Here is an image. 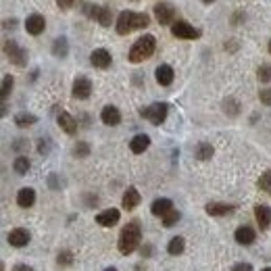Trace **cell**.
<instances>
[{
  "label": "cell",
  "instance_id": "cell-40",
  "mask_svg": "<svg viewBox=\"0 0 271 271\" xmlns=\"http://www.w3.org/2000/svg\"><path fill=\"white\" fill-rule=\"evenodd\" d=\"M104 271H117V269H115V267H106Z\"/></svg>",
  "mask_w": 271,
  "mask_h": 271
},
{
  "label": "cell",
  "instance_id": "cell-19",
  "mask_svg": "<svg viewBox=\"0 0 271 271\" xmlns=\"http://www.w3.org/2000/svg\"><path fill=\"white\" fill-rule=\"evenodd\" d=\"M205 211L213 217H223V215H230L236 211L234 205H225V202H209V205L205 207Z\"/></svg>",
  "mask_w": 271,
  "mask_h": 271
},
{
  "label": "cell",
  "instance_id": "cell-37",
  "mask_svg": "<svg viewBox=\"0 0 271 271\" xmlns=\"http://www.w3.org/2000/svg\"><path fill=\"white\" fill-rule=\"evenodd\" d=\"M232 271H253V265L251 263H238V265H234Z\"/></svg>",
  "mask_w": 271,
  "mask_h": 271
},
{
  "label": "cell",
  "instance_id": "cell-15",
  "mask_svg": "<svg viewBox=\"0 0 271 271\" xmlns=\"http://www.w3.org/2000/svg\"><path fill=\"white\" fill-rule=\"evenodd\" d=\"M234 238H236V242L242 244V246H251V244L257 240V232L251 228V225H242V228L236 230Z\"/></svg>",
  "mask_w": 271,
  "mask_h": 271
},
{
  "label": "cell",
  "instance_id": "cell-36",
  "mask_svg": "<svg viewBox=\"0 0 271 271\" xmlns=\"http://www.w3.org/2000/svg\"><path fill=\"white\" fill-rule=\"evenodd\" d=\"M73 3H75V0H57L59 9H63V11H69L73 7Z\"/></svg>",
  "mask_w": 271,
  "mask_h": 271
},
{
  "label": "cell",
  "instance_id": "cell-28",
  "mask_svg": "<svg viewBox=\"0 0 271 271\" xmlns=\"http://www.w3.org/2000/svg\"><path fill=\"white\" fill-rule=\"evenodd\" d=\"M96 21L102 25V28H109L111 23H113V11L109 9V7H100L98 9V17H96Z\"/></svg>",
  "mask_w": 271,
  "mask_h": 271
},
{
  "label": "cell",
  "instance_id": "cell-4",
  "mask_svg": "<svg viewBox=\"0 0 271 271\" xmlns=\"http://www.w3.org/2000/svg\"><path fill=\"white\" fill-rule=\"evenodd\" d=\"M167 113H169V104H167V102H154V104L142 109L140 115L146 117L152 125H161V123L167 119Z\"/></svg>",
  "mask_w": 271,
  "mask_h": 271
},
{
  "label": "cell",
  "instance_id": "cell-42",
  "mask_svg": "<svg viewBox=\"0 0 271 271\" xmlns=\"http://www.w3.org/2000/svg\"><path fill=\"white\" fill-rule=\"evenodd\" d=\"M269 52H271V40H269Z\"/></svg>",
  "mask_w": 271,
  "mask_h": 271
},
{
  "label": "cell",
  "instance_id": "cell-23",
  "mask_svg": "<svg viewBox=\"0 0 271 271\" xmlns=\"http://www.w3.org/2000/svg\"><path fill=\"white\" fill-rule=\"evenodd\" d=\"M52 55L59 57V59H65L67 55H69V42H67V38H57L55 44H52Z\"/></svg>",
  "mask_w": 271,
  "mask_h": 271
},
{
  "label": "cell",
  "instance_id": "cell-24",
  "mask_svg": "<svg viewBox=\"0 0 271 271\" xmlns=\"http://www.w3.org/2000/svg\"><path fill=\"white\" fill-rule=\"evenodd\" d=\"M184 248H186V240H184L182 236H175V238H171V240H169L167 253L175 257V255H182V253H184Z\"/></svg>",
  "mask_w": 271,
  "mask_h": 271
},
{
  "label": "cell",
  "instance_id": "cell-6",
  "mask_svg": "<svg viewBox=\"0 0 271 271\" xmlns=\"http://www.w3.org/2000/svg\"><path fill=\"white\" fill-rule=\"evenodd\" d=\"M171 34L179 40H198L200 38V30L190 25L188 21H175V23L171 25Z\"/></svg>",
  "mask_w": 271,
  "mask_h": 271
},
{
  "label": "cell",
  "instance_id": "cell-10",
  "mask_svg": "<svg viewBox=\"0 0 271 271\" xmlns=\"http://www.w3.org/2000/svg\"><path fill=\"white\" fill-rule=\"evenodd\" d=\"M119 219H121V211L117 209H106L96 215V223L102 225V228H113V225L119 223Z\"/></svg>",
  "mask_w": 271,
  "mask_h": 271
},
{
  "label": "cell",
  "instance_id": "cell-39",
  "mask_svg": "<svg viewBox=\"0 0 271 271\" xmlns=\"http://www.w3.org/2000/svg\"><path fill=\"white\" fill-rule=\"evenodd\" d=\"M202 3H205V5H211V3H215V0H202Z\"/></svg>",
  "mask_w": 271,
  "mask_h": 271
},
{
  "label": "cell",
  "instance_id": "cell-17",
  "mask_svg": "<svg viewBox=\"0 0 271 271\" xmlns=\"http://www.w3.org/2000/svg\"><path fill=\"white\" fill-rule=\"evenodd\" d=\"M169 211H173V202L169 200V198H156L152 205H150V213L154 215V217H165Z\"/></svg>",
  "mask_w": 271,
  "mask_h": 271
},
{
  "label": "cell",
  "instance_id": "cell-14",
  "mask_svg": "<svg viewBox=\"0 0 271 271\" xmlns=\"http://www.w3.org/2000/svg\"><path fill=\"white\" fill-rule=\"evenodd\" d=\"M57 121H59V127H61L65 133H69V136L77 133V121H75L73 115H69L67 111H61V113H59Z\"/></svg>",
  "mask_w": 271,
  "mask_h": 271
},
{
  "label": "cell",
  "instance_id": "cell-29",
  "mask_svg": "<svg viewBox=\"0 0 271 271\" xmlns=\"http://www.w3.org/2000/svg\"><path fill=\"white\" fill-rule=\"evenodd\" d=\"M257 186H259V190H263V192L271 194V169H267V171H265V173L259 177Z\"/></svg>",
  "mask_w": 271,
  "mask_h": 271
},
{
  "label": "cell",
  "instance_id": "cell-3",
  "mask_svg": "<svg viewBox=\"0 0 271 271\" xmlns=\"http://www.w3.org/2000/svg\"><path fill=\"white\" fill-rule=\"evenodd\" d=\"M154 48H156V38L146 34L140 40H136V44L131 46L127 59H129V63H142V61H146V59H150L154 55Z\"/></svg>",
  "mask_w": 271,
  "mask_h": 271
},
{
  "label": "cell",
  "instance_id": "cell-34",
  "mask_svg": "<svg viewBox=\"0 0 271 271\" xmlns=\"http://www.w3.org/2000/svg\"><path fill=\"white\" fill-rule=\"evenodd\" d=\"M259 100L265 104V106H271V88H265L259 92Z\"/></svg>",
  "mask_w": 271,
  "mask_h": 271
},
{
  "label": "cell",
  "instance_id": "cell-7",
  "mask_svg": "<svg viewBox=\"0 0 271 271\" xmlns=\"http://www.w3.org/2000/svg\"><path fill=\"white\" fill-rule=\"evenodd\" d=\"M154 17L161 25H173L175 23V7L171 3H159L154 7Z\"/></svg>",
  "mask_w": 271,
  "mask_h": 271
},
{
  "label": "cell",
  "instance_id": "cell-33",
  "mask_svg": "<svg viewBox=\"0 0 271 271\" xmlns=\"http://www.w3.org/2000/svg\"><path fill=\"white\" fill-rule=\"evenodd\" d=\"M73 154H75V156H79V159H84V156H88V154H90V146H88L86 142H77V144H75V148H73Z\"/></svg>",
  "mask_w": 271,
  "mask_h": 271
},
{
  "label": "cell",
  "instance_id": "cell-11",
  "mask_svg": "<svg viewBox=\"0 0 271 271\" xmlns=\"http://www.w3.org/2000/svg\"><path fill=\"white\" fill-rule=\"evenodd\" d=\"M25 30H28V34H32V36H40L44 30H46V19H44L42 15H38V13L30 15V17L25 19Z\"/></svg>",
  "mask_w": 271,
  "mask_h": 271
},
{
  "label": "cell",
  "instance_id": "cell-21",
  "mask_svg": "<svg viewBox=\"0 0 271 271\" xmlns=\"http://www.w3.org/2000/svg\"><path fill=\"white\" fill-rule=\"evenodd\" d=\"M255 219H257L261 230H267L269 223H271V209L267 205H257L255 207Z\"/></svg>",
  "mask_w": 271,
  "mask_h": 271
},
{
  "label": "cell",
  "instance_id": "cell-16",
  "mask_svg": "<svg viewBox=\"0 0 271 271\" xmlns=\"http://www.w3.org/2000/svg\"><path fill=\"white\" fill-rule=\"evenodd\" d=\"M140 200H142V196H140V192L136 190L133 186H129L127 190H125V194H123V198H121V207L125 209V211H131V209H136L140 205Z\"/></svg>",
  "mask_w": 271,
  "mask_h": 271
},
{
  "label": "cell",
  "instance_id": "cell-27",
  "mask_svg": "<svg viewBox=\"0 0 271 271\" xmlns=\"http://www.w3.org/2000/svg\"><path fill=\"white\" fill-rule=\"evenodd\" d=\"M34 123H38V117L32 115V113H19V115L15 117V125L17 127H30Z\"/></svg>",
  "mask_w": 271,
  "mask_h": 271
},
{
  "label": "cell",
  "instance_id": "cell-5",
  "mask_svg": "<svg viewBox=\"0 0 271 271\" xmlns=\"http://www.w3.org/2000/svg\"><path fill=\"white\" fill-rule=\"evenodd\" d=\"M5 52L9 57V61L17 67H25L28 65V50L25 48H21L17 42H5Z\"/></svg>",
  "mask_w": 271,
  "mask_h": 271
},
{
  "label": "cell",
  "instance_id": "cell-12",
  "mask_svg": "<svg viewBox=\"0 0 271 271\" xmlns=\"http://www.w3.org/2000/svg\"><path fill=\"white\" fill-rule=\"evenodd\" d=\"M7 240H9V244L15 246V248H23V246L30 244L32 236H30V232L23 230V228H15V230H11V234H9Z\"/></svg>",
  "mask_w": 271,
  "mask_h": 271
},
{
  "label": "cell",
  "instance_id": "cell-38",
  "mask_svg": "<svg viewBox=\"0 0 271 271\" xmlns=\"http://www.w3.org/2000/svg\"><path fill=\"white\" fill-rule=\"evenodd\" d=\"M13 271H34V269H32L30 265H25V263H21V265H15Z\"/></svg>",
  "mask_w": 271,
  "mask_h": 271
},
{
  "label": "cell",
  "instance_id": "cell-41",
  "mask_svg": "<svg viewBox=\"0 0 271 271\" xmlns=\"http://www.w3.org/2000/svg\"><path fill=\"white\" fill-rule=\"evenodd\" d=\"M261 271H271V267H265V269H261Z\"/></svg>",
  "mask_w": 271,
  "mask_h": 271
},
{
  "label": "cell",
  "instance_id": "cell-18",
  "mask_svg": "<svg viewBox=\"0 0 271 271\" xmlns=\"http://www.w3.org/2000/svg\"><path fill=\"white\" fill-rule=\"evenodd\" d=\"M154 77H156V84H159V86H171L175 73H173V69L169 65H159V67H156V71H154Z\"/></svg>",
  "mask_w": 271,
  "mask_h": 271
},
{
  "label": "cell",
  "instance_id": "cell-25",
  "mask_svg": "<svg viewBox=\"0 0 271 271\" xmlns=\"http://www.w3.org/2000/svg\"><path fill=\"white\" fill-rule=\"evenodd\" d=\"M213 152H215V148H213L209 142H200V144L196 146V159H198V161H209L211 156H213Z\"/></svg>",
  "mask_w": 271,
  "mask_h": 271
},
{
  "label": "cell",
  "instance_id": "cell-1",
  "mask_svg": "<svg viewBox=\"0 0 271 271\" xmlns=\"http://www.w3.org/2000/svg\"><path fill=\"white\" fill-rule=\"evenodd\" d=\"M148 25H150V17L146 13H133V11H123L115 23L119 36H127L136 30H144Z\"/></svg>",
  "mask_w": 271,
  "mask_h": 271
},
{
  "label": "cell",
  "instance_id": "cell-30",
  "mask_svg": "<svg viewBox=\"0 0 271 271\" xmlns=\"http://www.w3.org/2000/svg\"><path fill=\"white\" fill-rule=\"evenodd\" d=\"M13 86H15L13 75H5V77H3V86H0V94H3V100H7V96L11 94Z\"/></svg>",
  "mask_w": 271,
  "mask_h": 271
},
{
  "label": "cell",
  "instance_id": "cell-31",
  "mask_svg": "<svg viewBox=\"0 0 271 271\" xmlns=\"http://www.w3.org/2000/svg\"><path fill=\"white\" fill-rule=\"evenodd\" d=\"M179 217H182V213H179L177 209H173V211H169V213L163 217V225H165V228H173V225L179 221Z\"/></svg>",
  "mask_w": 271,
  "mask_h": 271
},
{
  "label": "cell",
  "instance_id": "cell-8",
  "mask_svg": "<svg viewBox=\"0 0 271 271\" xmlns=\"http://www.w3.org/2000/svg\"><path fill=\"white\" fill-rule=\"evenodd\" d=\"M71 94L77 100H86L90 94H92V82H90L88 77H84V75L75 77L73 79V86H71Z\"/></svg>",
  "mask_w": 271,
  "mask_h": 271
},
{
  "label": "cell",
  "instance_id": "cell-9",
  "mask_svg": "<svg viewBox=\"0 0 271 271\" xmlns=\"http://www.w3.org/2000/svg\"><path fill=\"white\" fill-rule=\"evenodd\" d=\"M90 63H92L96 69H109L111 63H113V57L106 48H96L92 55H90Z\"/></svg>",
  "mask_w": 271,
  "mask_h": 271
},
{
  "label": "cell",
  "instance_id": "cell-32",
  "mask_svg": "<svg viewBox=\"0 0 271 271\" xmlns=\"http://www.w3.org/2000/svg\"><path fill=\"white\" fill-rule=\"evenodd\" d=\"M257 77H259V82H263V84H267V82H271V65H261L259 67V71H257Z\"/></svg>",
  "mask_w": 271,
  "mask_h": 271
},
{
  "label": "cell",
  "instance_id": "cell-13",
  "mask_svg": "<svg viewBox=\"0 0 271 271\" xmlns=\"http://www.w3.org/2000/svg\"><path fill=\"white\" fill-rule=\"evenodd\" d=\"M100 119L104 125H111V127H115L121 123V113L117 106H113V104H106L102 111H100Z\"/></svg>",
  "mask_w": 271,
  "mask_h": 271
},
{
  "label": "cell",
  "instance_id": "cell-35",
  "mask_svg": "<svg viewBox=\"0 0 271 271\" xmlns=\"http://www.w3.org/2000/svg\"><path fill=\"white\" fill-rule=\"evenodd\" d=\"M71 261H73V255L71 253H67V251L59 253V265H71Z\"/></svg>",
  "mask_w": 271,
  "mask_h": 271
},
{
  "label": "cell",
  "instance_id": "cell-22",
  "mask_svg": "<svg viewBox=\"0 0 271 271\" xmlns=\"http://www.w3.org/2000/svg\"><path fill=\"white\" fill-rule=\"evenodd\" d=\"M148 146H150V138H148L146 133H138V136H133L131 142H129V148H131V152H133V154H142Z\"/></svg>",
  "mask_w": 271,
  "mask_h": 271
},
{
  "label": "cell",
  "instance_id": "cell-2",
  "mask_svg": "<svg viewBox=\"0 0 271 271\" xmlns=\"http://www.w3.org/2000/svg\"><path fill=\"white\" fill-rule=\"evenodd\" d=\"M140 242H142V228H140V223L138 221H129L125 228L121 230V234H119V242H117L119 253L121 255H131L136 248L140 246Z\"/></svg>",
  "mask_w": 271,
  "mask_h": 271
},
{
  "label": "cell",
  "instance_id": "cell-20",
  "mask_svg": "<svg viewBox=\"0 0 271 271\" xmlns=\"http://www.w3.org/2000/svg\"><path fill=\"white\" fill-rule=\"evenodd\" d=\"M34 202H36V190L34 188H21L19 190V194H17V205L21 209L34 207Z\"/></svg>",
  "mask_w": 271,
  "mask_h": 271
},
{
  "label": "cell",
  "instance_id": "cell-26",
  "mask_svg": "<svg viewBox=\"0 0 271 271\" xmlns=\"http://www.w3.org/2000/svg\"><path fill=\"white\" fill-rule=\"evenodd\" d=\"M13 169H15V173H19V175H25V173L32 169V163H30L28 156H17V159L13 161Z\"/></svg>",
  "mask_w": 271,
  "mask_h": 271
}]
</instances>
